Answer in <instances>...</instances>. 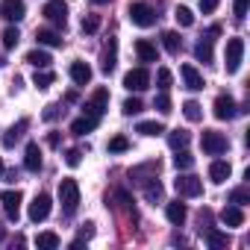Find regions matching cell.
<instances>
[{"label":"cell","mask_w":250,"mask_h":250,"mask_svg":"<svg viewBox=\"0 0 250 250\" xmlns=\"http://www.w3.org/2000/svg\"><path fill=\"white\" fill-rule=\"evenodd\" d=\"M59 203H62L65 215L77 212V206H80V186H77V180H62L59 183Z\"/></svg>","instance_id":"6da1fadb"},{"label":"cell","mask_w":250,"mask_h":250,"mask_svg":"<svg viewBox=\"0 0 250 250\" xmlns=\"http://www.w3.org/2000/svg\"><path fill=\"white\" fill-rule=\"evenodd\" d=\"M174 188H177L180 197H200L203 194V180L194 177V174H180L174 180Z\"/></svg>","instance_id":"7a4b0ae2"},{"label":"cell","mask_w":250,"mask_h":250,"mask_svg":"<svg viewBox=\"0 0 250 250\" xmlns=\"http://www.w3.org/2000/svg\"><path fill=\"white\" fill-rule=\"evenodd\" d=\"M224 65H227V74H235L241 68V59H244V39H229L227 42V53H224Z\"/></svg>","instance_id":"3957f363"},{"label":"cell","mask_w":250,"mask_h":250,"mask_svg":"<svg viewBox=\"0 0 250 250\" xmlns=\"http://www.w3.org/2000/svg\"><path fill=\"white\" fill-rule=\"evenodd\" d=\"M127 15H130V21H133L136 27H145V30L156 24V12H153L147 3H130Z\"/></svg>","instance_id":"277c9868"},{"label":"cell","mask_w":250,"mask_h":250,"mask_svg":"<svg viewBox=\"0 0 250 250\" xmlns=\"http://www.w3.org/2000/svg\"><path fill=\"white\" fill-rule=\"evenodd\" d=\"M42 15L53 27H65V21H68V3H65V0H47L44 9H42Z\"/></svg>","instance_id":"5b68a950"},{"label":"cell","mask_w":250,"mask_h":250,"mask_svg":"<svg viewBox=\"0 0 250 250\" xmlns=\"http://www.w3.org/2000/svg\"><path fill=\"white\" fill-rule=\"evenodd\" d=\"M200 147H203L209 156H221V153L227 150V139H224L218 130H203V136H200Z\"/></svg>","instance_id":"8992f818"},{"label":"cell","mask_w":250,"mask_h":250,"mask_svg":"<svg viewBox=\"0 0 250 250\" xmlns=\"http://www.w3.org/2000/svg\"><path fill=\"white\" fill-rule=\"evenodd\" d=\"M150 85V71L147 68H133V71H127L124 74V88H130V91H145Z\"/></svg>","instance_id":"52a82bcc"},{"label":"cell","mask_w":250,"mask_h":250,"mask_svg":"<svg viewBox=\"0 0 250 250\" xmlns=\"http://www.w3.org/2000/svg\"><path fill=\"white\" fill-rule=\"evenodd\" d=\"M24 15H27L24 0H0V18H3V21H9V24H18Z\"/></svg>","instance_id":"ba28073f"},{"label":"cell","mask_w":250,"mask_h":250,"mask_svg":"<svg viewBox=\"0 0 250 250\" xmlns=\"http://www.w3.org/2000/svg\"><path fill=\"white\" fill-rule=\"evenodd\" d=\"M21 200H24V194H21L18 188H9V191L0 194V203H3L9 221H18V215H21Z\"/></svg>","instance_id":"9c48e42d"},{"label":"cell","mask_w":250,"mask_h":250,"mask_svg":"<svg viewBox=\"0 0 250 250\" xmlns=\"http://www.w3.org/2000/svg\"><path fill=\"white\" fill-rule=\"evenodd\" d=\"M83 109H85V115H91V118L100 121V115L109 109V91H106V88H97V91L91 94V100H88Z\"/></svg>","instance_id":"30bf717a"},{"label":"cell","mask_w":250,"mask_h":250,"mask_svg":"<svg viewBox=\"0 0 250 250\" xmlns=\"http://www.w3.org/2000/svg\"><path fill=\"white\" fill-rule=\"evenodd\" d=\"M50 209H53L50 194H36V197H33V203H30V221H33V224L44 221V218L50 215Z\"/></svg>","instance_id":"8fae6325"},{"label":"cell","mask_w":250,"mask_h":250,"mask_svg":"<svg viewBox=\"0 0 250 250\" xmlns=\"http://www.w3.org/2000/svg\"><path fill=\"white\" fill-rule=\"evenodd\" d=\"M235 115H238L235 100H232L229 94H218V97H215V118H218V121H229V118H235Z\"/></svg>","instance_id":"7c38bea8"},{"label":"cell","mask_w":250,"mask_h":250,"mask_svg":"<svg viewBox=\"0 0 250 250\" xmlns=\"http://www.w3.org/2000/svg\"><path fill=\"white\" fill-rule=\"evenodd\" d=\"M118 65V39H109V44L103 47V59H100V71L103 74H112Z\"/></svg>","instance_id":"4fadbf2b"},{"label":"cell","mask_w":250,"mask_h":250,"mask_svg":"<svg viewBox=\"0 0 250 250\" xmlns=\"http://www.w3.org/2000/svg\"><path fill=\"white\" fill-rule=\"evenodd\" d=\"M24 168H27V171H33V174H39V171H42V147H39L36 142H30V145H27V150H24Z\"/></svg>","instance_id":"5bb4252c"},{"label":"cell","mask_w":250,"mask_h":250,"mask_svg":"<svg viewBox=\"0 0 250 250\" xmlns=\"http://www.w3.org/2000/svg\"><path fill=\"white\" fill-rule=\"evenodd\" d=\"M180 74H183V80H186V88H191V91H203V77H200V71L194 68V65H183L180 68Z\"/></svg>","instance_id":"9a60e30c"},{"label":"cell","mask_w":250,"mask_h":250,"mask_svg":"<svg viewBox=\"0 0 250 250\" xmlns=\"http://www.w3.org/2000/svg\"><path fill=\"white\" fill-rule=\"evenodd\" d=\"M229 174H232V168H229V162H224V159H215L212 165H209V180L212 183H227L229 180Z\"/></svg>","instance_id":"2e32d148"},{"label":"cell","mask_w":250,"mask_h":250,"mask_svg":"<svg viewBox=\"0 0 250 250\" xmlns=\"http://www.w3.org/2000/svg\"><path fill=\"white\" fill-rule=\"evenodd\" d=\"M186 215H188V212H186V203H180V200H174V203L165 206V218H168L174 227H183V224H186Z\"/></svg>","instance_id":"e0dca14e"},{"label":"cell","mask_w":250,"mask_h":250,"mask_svg":"<svg viewBox=\"0 0 250 250\" xmlns=\"http://www.w3.org/2000/svg\"><path fill=\"white\" fill-rule=\"evenodd\" d=\"M71 80L77 83V85H88L91 83V68L85 65V62H71Z\"/></svg>","instance_id":"ac0fdd59"},{"label":"cell","mask_w":250,"mask_h":250,"mask_svg":"<svg viewBox=\"0 0 250 250\" xmlns=\"http://www.w3.org/2000/svg\"><path fill=\"white\" fill-rule=\"evenodd\" d=\"M136 53L142 62H159V53H156V44H150L147 39H139L136 42Z\"/></svg>","instance_id":"d6986e66"},{"label":"cell","mask_w":250,"mask_h":250,"mask_svg":"<svg viewBox=\"0 0 250 250\" xmlns=\"http://www.w3.org/2000/svg\"><path fill=\"white\" fill-rule=\"evenodd\" d=\"M27 127H30V121H27V118H21L15 127H9V130L3 133V147H15V142L21 139V133H24Z\"/></svg>","instance_id":"ffe728a7"},{"label":"cell","mask_w":250,"mask_h":250,"mask_svg":"<svg viewBox=\"0 0 250 250\" xmlns=\"http://www.w3.org/2000/svg\"><path fill=\"white\" fill-rule=\"evenodd\" d=\"M221 221L227 224V227H241L244 224V212H241V206H227L224 212H221Z\"/></svg>","instance_id":"44dd1931"},{"label":"cell","mask_w":250,"mask_h":250,"mask_svg":"<svg viewBox=\"0 0 250 250\" xmlns=\"http://www.w3.org/2000/svg\"><path fill=\"white\" fill-rule=\"evenodd\" d=\"M94 127H97V118L83 115V118H77V121L71 124V133H74V136H85V133H91Z\"/></svg>","instance_id":"7402d4cb"},{"label":"cell","mask_w":250,"mask_h":250,"mask_svg":"<svg viewBox=\"0 0 250 250\" xmlns=\"http://www.w3.org/2000/svg\"><path fill=\"white\" fill-rule=\"evenodd\" d=\"M36 42L44 44V47H62V36L53 33V30H39L36 33Z\"/></svg>","instance_id":"603a6c76"},{"label":"cell","mask_w":250,"mask_h":250,"mask_svg":"<svg viewBox=\"0 0 250 250\" xmlns=\"http://www.w3.org/2000/svg\"><path fill=\"white\" fill-rule=\"evenodd\" d=\"M27 62H30L33 68H50L53 59H50L47 50H30V53H27Z\"/></svg>","instance_id":"cb8c5ba5"},{"label":"cell","mask_w":250,"mask_h":250,"mask_svg":"<svg viewBox=\"0 0 250 250\" xmlns=\"http://www.w3.org/2000/svg\"><path fill=\"white\" fill-rule=\"evenodd\" d=\"M36 244H39L42 250H56L62 241H59V235H56V232H50V229H47V232H39V235H36Z\"/></svg>","instance_id":"d4e9b609"},{"label":"cell","mask_w":250,"mask_h":250,"mask_svg":"<svg viewBox=\"0 0 250 250\" xmlns=\"http://www.w3.org/2000/svg\"><path fill=\"white\" fill-rule=\"evenodd\" d=\"M142 186H145V197H147L150 203L162 200V183H159V180H145Z\"/></svg>","instance_id":"484cf974"},{"label":"cell","mask_w":250,"mask_h":250,"mask_svg":"<svg viewBox=\"0 0 250 250\" xmlns=\"http://www.w3.org/2000/svg\"><path fill=\"white\" fill-rule=\"evenodd\" d=\"M227 232H221V229H206V244L212 247V250H221V247H227Z\"/></svg>","instance_id":"4316f807"},{"label":"cell","mask_w":250,"mask_h":250,"mask_svg":"<svg viewBox=\"0 0 250 250\" xmlns=\"http://www.w3.org/2000/svg\"><path fill=\"white\" fill-rule=\"evenodd\" d=\"M136 133H142V136H162L165 127H162L159 121H142L139 127H136Z\"/></svg>","instance_id":"83f0119b"},{"label":"cell","mask_w":250,"mask_h":250,"mask_svg":"<svg viewBox=\"0 0 250 250\" xmlns=\"http://www.w3.org/2000/svg\"><path fill=\"white\" fill-rule=\"evenodd\" d=\"M33 83H36L39 88H50V85L56 83V74H53V71H44V68H36V77H33Z\"/></svg>","instance_id":"f1b7e54d"},{"label":"cell","mask_w":250,"mask_h":250,"mask_svg":"<svg viewBox=\"0 0 250 250\" xmlns=\"http://www.w3.org/2000/svg\"><path fill=\"white\" fill-rule=\"evenodd\" d=\"M188 139H191V136H188L186 130H171V133H168V145H171L174 150H180V147H188Z\"/></svg>","instance_id":"f546056e"},{"label":"cell","mask_w":250,"mask_h":250,"mask_svg":"<svg viewBox=\"0 0 250 250\" xmlns=\"http://www.w3.org/2000/svg\"><path fill=\"white\" fill-rule=\"evenodd\" d=\"M194 56H197V62H212V39H203V42H197V47H194Z\"/></svg>","instance_id":"4dcf8cb0"},{"label":"cell","mask_w":250,"mask_h":250,"mask_svg":"<svg viewBox=\"0 0 250 250\" xmlns=\"http://www.w3.org/2000/svg\"><path fill=\"white\" fill-rule=\"evenodd\" d=\"M183 115H186L188 121H200V118H203V106H200L197 100H186V103H183Z\"/></svg>","instance_id":"1f68e13d"},{"label":"cell","mask_w":250,"mask_h":250,"mask_svg":"<svg viewBox=\"0 0 250 250\" xmlns=\"http://www.w3.org/2000/svg\"><path fill=\"white\" fill-rule=\"evenodd\" d=\"M174 165H177V171H186V168H191V165H194V156H191L186 147H180V150H177V156H174Z\"/></svg>","instance_id":"d6a6232c"},{"label":"cell","mask_w":250,"mask_h":250,"mask_svg":"<svg viewBox=\"0 0 250 250\" xmlns=\"http://www.w3.org/2000/svg\"><path fill=\"white\" fill-rule=\"evenodd\" d=\"M162 44H165V50H168V53H180L183 39H180L177 33H165V36H162Z\"/></svg>","instance_id":"836d02e7"},{"label":"cell","mask_w":250,"mask_h":250,"mask_svg":"<svg viewBox=\"0 0 250 250\" xmlns=\"http://www.w3.org/2000/svg\"><path fill=\"white\" fill-rule=\"evenodd\" d=\"M174 18H177V24H180V27H191V24H194V15H191V9H188V6H177Z\"/></svg>","instance_id":"e575fe53"},{"label":"cell","mask_w":250,"mask_h":250,"mask_svg":"<svg viewBox=\"0 0 250 250\" xmlns=\"http://www.w3.org/2000/svg\"><path fill=\"white\" fill-rule=\"evenodd\" d=\"M124 150H130L127 136H112L109 139V153H124Z\"/></svg>","instance_id":"d590c367"},{"label":"cell","mask_w":250,"mask_h":250,"mask_svg":"<svg viewBox=\"0 0 250 250\" xmlns=\"http://www.w3.org/2000/svg\"><path fill=\"white\" fill-rule=\"evenodd\" d=\"M121 109H124V115H139V112L145 109V103H142L139 97H127V100H124V106H121Z\"/></svg>","instance_id":"8d00e7d4"},{"label":"cell","mask_w":250,"mask_h":250,"mask_svg":"<svg viewBox=\"0 0 250 250\" xmlns=\"http://www.w3.org/2000/svg\"><path fill=\"white\" fill-rule=\"evenodd\" d=\"M18 42H21V33H18L15 27H9V30H3V47H6V50H12V47H15Z\"/></svg>","instance_id":"74e56055"},{"label":"cell","mask_w":250,"mask_h":250,"mask_svg":"<svg viewBox=\"0 0 250 250\" xmlns=\"http://www.w3.org/2000/svg\"><path fill=\"white\" fill-rule=\"evenodd\" d=\"M153 106H156L162 115H168V112H171V97H168V91H159L156 100H153Z\"/></svg>","instance_id":"f35d334b"},{"label":"cell","mask_w":250,"mask_h":250,"mask_svg":"<svg viewBox=\"0 0 250 250\" xmlns=\"http://www.w3.org/2000/svg\"><path fill=\"white\" fill-rule=\"evenodd\" d=\"M229 203H235V206L250 203V191H247V188H235V191H229Z\"/></svg>","instance_id":"ab89813d"},{"label":"cell","mask_w":250,"mask_h":250,"mask_svg":"<svg viewBox=\"0 0 250 250\" xmlns=\"http://www.w3.org/2000/svg\"><path fill=\"white\" fill-rule=\"evenodd\" d=\"M156 83H159V91H168L171 88V71L168 68H159L156 71Z\"/></svg>","instance_id":"60d3db41"},{"label":"cell","mask_w":250,"mask_h":250,"mask_svg":"<svg viewBox=\"0 0 250 250\" xmlns=\"http://www.w3.org/2000/svg\"><path fill=\"white\" fill-rule=\"evenodd\" d=\"M100 30V18L97 15H85L83 18V33H97Z\"/></svg>","instance_id":"b9f144b4"},{"label":"cell","mask_w":250,"mask_h":250,"mask_svg":"<svg viewBox=\"0 0 250 250\" xmlns=\"http://www.w3.org/2000/svg\"><path fill=\"white\" fill-rule=\"evenodd\" d=\"M65 162H68L71 168H80V162H83V150H77V147H71V150L65 153Z\"/></svg>","instance_id":"7bdbcfd3"},{"label":"cell","mask_w":250,"mask_h":250,"mask_svg":"<svg viewBox=\"0 0 250 250\" xmlns=\"http://www.w3.org/2000/svg\"><path fill=\"white\" fill-rule=\"evenodd\" d=\"M247 6H250V0H235V3H232V9H235V18H238V21L247 15Z\"/></svg>","instance_id":"ee69618b"},{"label":"cell","mask_w":250,"mask_h":250,"mask_svg":"<svg viewBox=\"0 0 250 250\" xmlns=\"http://www.w3.org/2000/svg\"><path fill=\"white\" fill-rule=\"evenodd\" d=\"M218 3H221V0H200V12L203 15H212L218 9Z\"/></svg>","instance_id":"f6af8a7d"},{"label":"cell","mask_w":250,"mask_h":250,"mask_svg":"<svg viewBox=\"0 0 250 250\" xmlns=\"http://www.w3.org/2000/svg\"><path fill=\"white\" fill-rule=\"evenodd\" d=\"M62 115V109L56 106V103H50V106H44V121H56Z\"/></svg>","instance_id":"bcb514c9"},{"label":"cell","mask_w":250,"mask_h":250,"mask_svg":"<svg viewBox=\"0 0 250 250\" xmlns=\"http://www.w3.org/2000/svg\"><path fill=\"white\" fill-rule=\"evenodd\" d=\"M91 235H94V224H91V221H88V224H85V227H83V229H80V241H88V238H91Z\"/></svg>","instance_id":"7dc6e473"},{"label":"cell","mask_w":250,"mask_h":250,"mask_svg":"<svg viewBox=\"0 0 250 250\" xmlns=\"http://www.w3.org/2000/svg\"><path fill=\"white\" fill-rule=\"evenodd\" d=\"M47 145L56 147V145H59V133H50V136H47Z\"/></svg>","instance_id":"c3c4849f"},{"label":"cell","mask_w":250,"mask_h":250,"mask_svg":"<svg viewBox=\"0 0 250 250\" xmlns=\"http://www.w3.org/2000/svg\"><path fill=\"white\" fill-rule=\"evenodd\" d=\"M91 3H97V6H103V3H109V0H91Z\"/></svg>","instance_id":"681fc988"},{"label":"cell","mask_w":250,"mask_h":250,"mask_svg":"<svg viewBox=\"0 0 250 250\" xmlns=\"http://www.w3.org/2000/svg\"><path fill=\"white\" fill-rule=\"evenodd\" d=\"M0 177H3V159H0Z\"/></svg>","instance_id":"f907efd6"}]
</instances>
